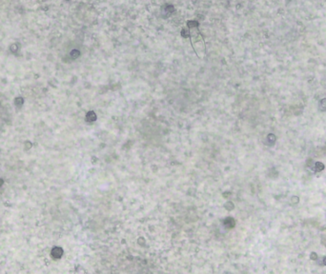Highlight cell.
Wrapping results in <instances>:
<instances>
[{
    "label": "cell",
    "instance_id": "cell-1",
    "mask_svg": "<svg viewBox=\"0 0 326 274\" xmlns=\"http://www.w3.org/2000/svg\"><path fill=\"white\" fill-rule=\"evenodd\" d=\"M187 26L189 30L188 36L191 39L194 51L199 57H202L205 53V42L198 29V23L197 21H188Z\"/></svg>",
    "mask_w": 326,
    "mask_h": 274
},
{
    "label": "cell",
    "instance_id": "cell-2",
    "mask_svg": "<svg viewBox=\"0 0 326 274\" xmlns=\"http://www.w3.org/2000/svg\"><path fill=\"white\" fill-rule=\"evenodd\" d=\"M52 255L53 256V257H56V258H59L60 256L62 255V249H59V248H54L53 249Z\"/></svg>",
    "mask_w": 326,
    "mask_h": 274
},
{
    "label": "cell",
    "instance_id": "cell-3",
    "mask_svg": "<svg viewBox=\"0 0 326 274\" xmlns=\"http://www.w3.org/2000/svg\"><path fill=\"white\" fill-rule=\"evenodd\" d=\"M324 169V165L320 162H316L314 166V170L315 172H321Z\"/></svg>",
    "mask_w": 326,
    "mask_h": 274
},
{
    "label": "cell",
    "instance_id": "cell-4",
    "mask_svg": "<svg viewBox=\"0 0 326 274\" xmlns=\"http://www.w3.org/2000/svg\"><path fill=\"white\" fill-rule=\"evenodd\" d=\"M267 140H268L270 145H273V144L275 143V140H276V136L274 135V134H269L268 137H267Z\"/></svg>",
    "mask_w": 326,
    "mask_h": 274
},
{
    "label": "cell",
    "instance_id": "cell-5",
    "mask_svg": "<svg viewBox=\"0 0 326 274\" xmlns=\"http://www.w3.org/2000/svg\"><path fill=\"white\" fill-rule=\"evenodd\" d=\"M319 110H326V99H323L319 104Z\"/></svg>",
    "mask_w": 326,
    "mask_h": 274
},
{
    "label": "cell",
    "instance_id": "cell-6",
    "mask_svg": "<svg viewBox=\"0 0 326 274\" xmlns=\"http://www.w3.org/2000/svg\"><path fill=\"white\" fill-rule=\"evenodd\" d=\"M292 200H294V203H296V202L297 203V202H298V198H297V197H293Z\"/></svg>",
    "mask_w": 326,
    "mask_h": 274
},
{
    "label": "cell",
    "instance_id": "cell-7",
    "mask_svg": "<svg viewBox=\"0 0 326 274\" xmlns=\"http://www.w3.org/2000/svg\"><path fill=\"white\" fill-rule=\"evenodd\" d=\"M323 264H324V265H326V257L323 259Z\"/></svg>",
    "mask_w": 326,
    "mask_h": 274
}]
</instances>
